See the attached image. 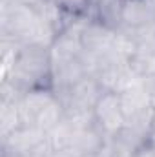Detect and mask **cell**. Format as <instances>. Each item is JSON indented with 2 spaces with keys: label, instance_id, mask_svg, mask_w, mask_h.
Returning a JSON list of instances; mask_svg holds the SVG:
<instances>
[{
  "label": "cell",
  "instance_id": "1",
  "mask_svg": "<svg viewBox=\"0 0 155 157\" xmlns=\"http://www.w3.org/2000/svg\"><path fill=\"white\" fill-rule=\"evenodd\" d=\"M93 113H95V126L100 130L106 141H112L126 126V115L122 112L119 93L102 91V95L95 102Z\"/></svg>",
  "mask_w": 155,
  "mask_h": 157
},
{
  "label": "cell",
  "instance_id": "2",
  "mask_svg": "<svg viewBox=\"0 0 155 157\" xmlns=\"http://www.w3.org/2000/svg\"><path fill=\"white\" fill-rule=\"evenodd\" d=\"M155 22V0H122L119 28L137 31ZM117 28V29H119Z\"/></svg>",
  "mask_w": 155,
  "mask_h": 157
},
{
  "label": "cell",
  "instance_id": "3",
  "mask_svg": "<svg viewBox=\"0 0 155 157\" xmlns=\"http://www.w3.org/2000/svg\"><path fill=\"white\" fill-rule=\"evenodd\" d=\"M91 157H117V154H115V148H113V144L110 143V141H106L95 154Z\"/></svg>",
  "mask_w": 155,
  "mask_h": 157
},
{
  "label": "cell",
  "instance_id": "4",
  "mask_svg": "<svg viewBox=\"0 0 155 157\" xmlns=\"http://www.w3.org/2000/svg\"><path fill=\"white\" fill-rule=\"evenodd\" d=\"M133 157H155V148L152 146V144H148V143H144L135 154H133Z\"/></svg>",
  "mask_w": 155,
  "mask_h": 157
},
{
  "label": "cell",
  "instance_id": "5",
  "mask_svg": "<svg viewBox=\"0 0 155 157\" xmlns=\"http://www.w3.org/2000/svg\"><path fill=\"white\" fill-rule=\"evenodd\" d=\"M84 157H91V155H84Z\"/></svg>",
  "mask_w": 155,
  "mask_h": 157
},
{
  "label": "cell",
  "instance_id": "6",
  "mask_svg": "<svg viewBox=\"0 0 155 157\" xmlns=\"http://www.w3.org/2000/svg\"><path fill=\"white\" fill-rule=\"evenodd\" d=\"M153 24H155V22H153Z\"/></svg>",
  "mask_w": 155,
  "mask_h": 157
}]
</instances>
